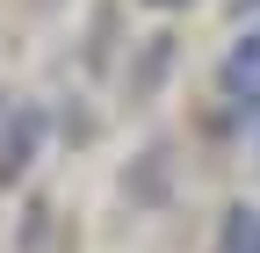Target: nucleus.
<instances>
[{"label": "nucleus", "instance_id": "1", "mask_svg": "<svg viewBox=\"0 0 260 253\" xmlns=\"http://www.w3.org/2000/svg\"><path fill=\"white\" fill-rule=\"evenodd\" d=\"M37 152H44V109H15L8 123H0V188H15L29 167H37Z\"/></svg>", "mask_w": 260, "mask_h": 253}, {"label": "nucleus", "instance_id": "2", "mask_svg": "<svg viewBox=\"0 0 260 253\" xmlns=\"http://www.w3.org/2000/svg\"><path fill=\"white\" fill-rule=\"evenodd\" d=\"M224 94H232L239 109H260V29L224 58Z\"/></svg>", "mask_w": 260, "mask_h": 253}, {"label": "nucleus", "instance_id": "3", "mask_svg": "<svg viewBox=\"0 0 260 253\" xmlns=\"http://www.w3.org/2000/svg\"><path fill=\"white\" fill-rule=\"evenodd\" d=\"M167 58H174V37H152V44H145V66H138V80H130V94H152V80L167 73Z\"/></svg>", "mask_w": 260, "mask_h": 253}, {"label": "nucleus", "instance_id": "4", "mask_svg": "<svg viewBox=\"0 0 260 253\" xmlns=\"http://www.w3.org/2000/svg\"><path fill=\"white\" fill-rule=\"evenodd\" d=\"M159 181H167V152H145V174L130 181V196H145V203H159Z\"/></svg>", "mask_w": 260, "mask_h": 253}, {"label": "nucleus", "instance_id": "5", "mask_svg": "<svg viewBox=\"0 0 260 253\" xmlns=\"http://www.w3.org/2000/svg\"><path fill=\"white\" fill-rule=\"evenodd\" d=\"M253 232H260V217H253V210H232V225H224V253H246Z\"/></svg>", "mask_w": 260, "mask_h": 253}, {"label": "nucleus", "instance_id": "6", "mask_svg": "<svg viewBox=\"0 0 260 253\" xmlns=\"http://www.w3.org/2000/svg\"><path fill=\"white\" fill-rule=\"evenodd\" d=\"M152 8H181V0H152Z\"/></svg>", "mask_w": 260, "mask_h": 253}, {"label": "nucleus", "instance_id": "7", "mask_svg": "<svg viewBox=\"0 0 260 253\" xmlns=\"http://www.w3.org/2000/svg\"><path fill=\"white\" fill-rule=\"evenodd\" d=\"M246 253H260V232H253V246H246Z\"/></svg>", "mask_w": 260, "mask_h": 253}, {"label": "nucleus", "instance_id": "8", "mask_svg": "<svg viewBox=\"0 0 260 253\" xmlns=\"http://www.w3.org/2000/svg\"><path fill=\"white\" fill-rule=\"evenodd\" d=\"M0 109H8V94H0Z\"/></svg>", "mask_w": 260, "mask_h": 253}]
</instances>
